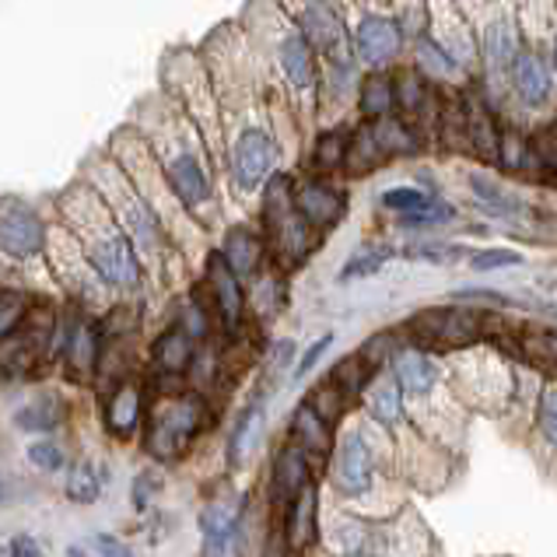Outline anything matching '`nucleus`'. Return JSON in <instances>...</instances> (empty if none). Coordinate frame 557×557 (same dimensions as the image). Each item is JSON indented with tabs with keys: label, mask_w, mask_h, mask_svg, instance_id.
Segmentation results:
<instances>
[{
	"label": "nucleus",
	"mask_w": 557,
	"mask_h": 557,
	"mask_svg": "<svg viewBox=\"0 0 557 557\" xmlns=\"http://www.w3.org/2000/svg\"><path fill=\"white\" fill-rule=\"evenodd\" d=\"M361 109H364V113H369V116L389 113V109H393V82H389V77L375 74V77H369V82H364V91H361Z\"/></svg>",
	"instance_id": "27"
},
{
	"label": "nucleus",
	"mask_w": 557,
	"mask_h": 557,
	"mask_svg": "<svg viewBox=\"0 0 557 557\" xmlns=\"http://www.w3.org/2000/svg\"><path fill=\"white\" fill-rule=\"evenodd\" d=\"M554 404H557L554 386H547L544 396H540V424H544L547 438H554Z\"/></svg>",
	"instance_id": "44"
},
{
	"label": "nucleus",
	"mask_w": 557,
	"mask_h": 557,
	"mask_svg": "<svg viewBox=\"0 0 557 557\" xmlns=\"http://www.w3.org/2000/svg\"><path fill=\"white\" fill-rule=\"evenodd\" d=\"M372 413L382 424H396L404 418V389L396 386V379H382L372 389Z\"/></svg>",
	"instance_id": "24"
},
{
	"label": "nucleus",
	"mask_w": 557,
	"mask_h": 557,
	"mask_svg": "<svg viewBox=\"0 0 557 557\" xmlns=\"http://www.w3.org/2000/svg\"><path fill=\"white\" fill-rule=\"evenodd\" d=\"M99 495H102L99 473H95L88 463H77L74 473H71V481H67V498L71 502H82V505H91Z\"/></svg>",
	"instance_id": "28"
},
{
	"label": "nucleus",
	"mask_w": 557,
	"mask_h": 557,
	"mask_svg": "<svg viewBox=\"0 0 557 557\" xmlns=\"http://www.w3.org/2000/svg\"><path fill=\"white\" fill-rule=\"evenodd\" d=\"M467 137L476 148V154L487 158V162H495L498 158V131H495V120H491V113H487V106L476 102V99L467 102Z\"/></svg>",
	"instance_id": "17"
},
{
	"label": "nucleus",
	"mask_w": 557,
	"mask_h": 557,
	"mask_svg": "<svg viewBox=\"0 0 557 557\" xmlns=\"http://www.w3.org/2000/svg\"><path fill=\"white\" fill-rule=\"evenodd\" d=\"M449 218H453V207L442 203V200H432L428 207H421V211L404 214V225L407 228H421V225H438V221H449Z\"/></svg>",
	"instance_id": "33"
},
{
	"label": "nucleus",
	"mask_w": 557,
	"mask_h": 557,
	"mask_svg": "<svg viewBox=\"0 0 557 557\" xmlns=\"http://www.w3.org/2000/svg\"><path fill=\"white\" fill-rule=\"evenodd\" d=\"M379 162H382V151L372 137V126H364V131H358V137H355V148H351V154H347V165H351L355 172H364V169H375Z\"/></svg>",
	"instance_id": "29"
},
{
	"label": "nucleus",
	"mask_w": 557,
	"mask_h": 557,
	"mask_svg": "<svg viewBox=\"0 0 557 557\" xmlns=\"http://www.w3.org/2000/svg\"><path fill=\"white\" fill-rule=\"evenodd\" d=\"M200 533H203L207 557H225L228 547H232V536H235V516L228 512V508H221V505L203 508Z\"/></svg>",
	"instance_id": "15"
},
{
	"label": "nucleus",
	"mask_w": 557,
	"mask_h": 557,
	"mask_svg": "<svg viewBox=\"0 0 557 557\" xmlns=\"http://www.w3.org/2000/svg\"><path fill=\"white\" fill-rule=\"evenodd\" d=\"M109 428L120 435V438H126L137 428V421H140V393H137V386H120L116 389V396L109 400Z\"/></svg>",
	"instance_id": "22"
},
{
	"label": "nucleus",
	"mask_w": 557,
	"mask_h": 557,
	"mask_svg": "<svg viewBox=\"0 0 557 557\" xmlns=\"http://www.w3.org/2000/svg\"><path fill=\"white\" fill-rule=\"evenodd\" d=\"M28 459L36 463L39 470H60L63 467V453H60V445L53 442H36V445H28Z\"/></svg>",
	"instance_id": "35"
},
{
	"label": "nucleus",
	"mask_w": 557,
	"mask_h": 557,
	"mask_svg": "<svg viewBox=\"0 0 557 557\" xmlns=\"http://www.w3.org/2000/svg\"><path fill=\"white\" fill-rule=\"evenodd\" d=\"M284 522H288V533H292V547H301L306 540L315 533V491L312 484L301 487V495L292 502V508L284 512Z\"/></svg>",
	"instance_id": "23"
},
{
	"label": "nucleus",
	"mask_w": 557,
	"mask_h": 557,
	"mask_svg": "<svg viewBox=\"0 0 557 557\" xmlns=\"http://www.w3.org/2000/svg\"><path fill=\"white\" fill-rule=\"evenodd\" d=\"M203 407L197 396H180V400L162 404L148 424V453L158 459H172L176 453H183L186 442L197 435Z\"/></svg>",
	"instance_id": "2"
},
{
	"label": "nucleus",
	"mask_w": 557,
	"mask_h": 557,
	"mask_svg": "<svg viewBox=\"0 0 557 557\" xmlns=\"http://www.w3.org/2000/svg\"><path fill=\"white\" fill-rule=\"evenodd\" d=\"M225 267L232 270V274H252L260 263V238L257 232L249 228H232L228 238H225Z\"/></svg>",
	"instance_id": "18"
},
{
	"label": "nucleus",
	"mask_w": 557,
	"mask_h": 557,
	"mask_svg": "<svg viewBox=\"0 0 557 557\" xmlns=\"http://www.w3.org/2000/svg\"><path fill=\"white\" fill-rule=\"evenodd\" d=\"M484 57L491 71H505L519 57V32L512 18H498L484 28Z\"/></svg>",
	"instance_id": "12"
},
{
	"label": "nucleus",
	"mask_w": 557,
	"mask_h": 557,
	"mask_svg": "<svg viewBox=\"0 0 557 557\" xmlns=\"http://www.w3.org/2000/svg\"><path fill=\"white\" fill-rule=\"evenodd\" d=\"M358 53L364 63H372V67H379V63L393 60L396 53H400V28H396L393 22L386 18H364L358 25Z\"/></svg>",
	"instance_id": "7"
},
{
	"label": "nucleus",
	"mask_w": 557,
	"mask_h": 557,
	"mask_svg": "<svg viewBox=\"0 0 557 557\" xmlns=\"http://www.w3.org/2000/svg\"><path fill=\"white\" fill-rule=\"evenodd\" d=\"M333 379L341 382V389L344 393H358L361 389V382H364V375H361V361L358 358H344L337 369H333Z\"/></svg>",
	"instance_id": "38"
},
{
	"label": "nucleus",
	"mask_w": 557,
	"mask_h": 557,
	"mask_svg": "<svg viewBox=\"0 0 557 557\" xmlns=\"http://www.w3.org/2000/svg\"><path fill=\"white\" fill-rule=\"evenodd\" d=\"M326 347H330V333H326V337H320V341H315V344L309 347V351H306V358H301V364H298V369H295V375H298V379H301V375H309V369H312L315 361L323 358V351H326Z\"/></svg>",
	"instance_id": "46"
},
{
	"label": "nucleus",
	"mask_w": 557,
	"mask_h": 557,
	"mask_svg": "<svg viewBox=\"0 0 557 557\" xmlns=\"http://www.w3.org/2000/svg\"><path fill=\"white\" fill-rule=\"evenodd\" d=\"M519 260H522L519 252L491 249V252H481V257H473V267H476V270H491V267H508V263H519Z\"/></svg>",
	"instance_id": "41"
},
{
	"label": "nucleus",
	"mask_w": 557,
	"mask_h": 557,
	"mask_svg": "<svg viewBox=\"0 0 557 557\" xmlns=\"http://www.w3.org/2000/svg\"><path fill=\"white\" fill-rule=\"evenodd\" d=\"M189 358H194V341L186 337V330H169L154 344V361L162 372H183Z\"/></svg>",
	"instance_id": "21"
},
{
	"label": "nucleus",
	"mask_w": 557,
	"mask_h": 557,
	"mask_svg": "<svg viewBox=\"0 0 557 557\" xmlns=\"http://www.w3.org/2000/svg\"><path fill=\"white\" fill-rule=\"evenodd\" d=\"M281 67H284V74H288V82L295 88H309L315 82V60H312V50L306 46V39H301V36L284 39Z\"/></svg>",
	"instance_id": "20"
},
{
	"label": "nucleus",
	"mask_w": 557,
	"mask_h": 557,
	"mask_svg": "<svg viewBox=\"0 0 557 557\" xmlns=\"http://www.w3.org/2000/svg\"><path fill=\"white\" fill-rule=\"evenodd\" d=\"M421 63H428L432 71H453L456 67L453 53H445L435 42H424V39H421Z\"/></svg>",
	"instance_id": "40"
},
{
	"label": "nucleus",
	"mask_w": 557,
	"mask_h": 557,
	"mask_svg": "<svg viewBox=\"0 0 557 557\" xmlns=\"http://www.w3.org/2000/svg\"><path fill=\"white\" fill-rule=\"evenodd\" d=\"M301 487H309V463L306 453L298 449H284L277 456V470H274V502L281 512H288L292 502L301 495Z\"/></svg>",
	"instance_id": "11"
},
{
	"label": "nucleus",
	"mask_w": 557,
	"mask_h": 557,
	"mask_svg": "<svg viewBox=\"0 0 557 557\" xmlns=\"http://www.w3.org/2000/svg\"><path fill=\"white\" fill-rule=\"evenodd\" d=\"M60 400L57 396H39L36 404H28L18 410V428H32V432H50V428L60 424Z\"/></svg>",
	"instance_id": "25"
},
{
	"label": "nucleus",
	"mask_w": 557,
	"mask_h": 557,
	"mask_svg": "<svg viewBox=\"0 0 557 557\" xmlns=\"http://www.w3.org/2000/svg\"><path fill=\"white\" fill-rule=\"evenodd\" d=\"M393 379H396V386L400 389H410V393H428L435 386V379H438V369H435V361L432 358H424L418 351H407L396 358L393 364Z\"/></svg>",
	"instance_id": "16"
},
{
	"label": "nucleus",
	"mask_w": 557,
	"mask_h": 557,
	"mask_svg": "<svg viewBox=\"0 0 557 557\" xmlns=\"http://www.w3.org/2000/svg\"><path fill=\"white\" fill-rule=\"evenodd\" d=\"M344 162V134H326L315 148V165L320 169H341Z\"/></svg>",
	"instance_id": "34"
},
{
	"label": "nucleus",
	"mask_w": 557,
	"mask_h": 557,
	"mask_svg": "<svg viewBox=\"0 0 557 557\" xmlns=\"http://www.w3.org/2000/svg\"><path fill=\"white\" fill-rule=\"evenodd\" d=\"M295 211L301 221H309V225H337L341 214H344V197L333 194L330 186L323 183H306L295 194Z\"/></svg>",
	"instance_id": "8"
},
{
	"label": "nucleus",
	"mask_w": 557,
	"mask_h": 557,
	"mask_svg": "<svg viewBox=\"0 0 557 557\" xmlns=\"http://www.w3.org/2000/svg\"><path fill=\"white\" fill-rule=\"evenodd\" d=\"M292 438L301 445V449H315V453H326L330 449V424H326V418L315 407H298V413H295V424H292ZM298 449V453H301Z\"/></svg>",
	"instance_id": "19"
},
{
	"label": "nucleus",
	"mask_w": 557,
	"mask_h": 557,
	"mask_svg": "<svg viewBox=\"0 0 557 557\" xmlns=\"http://www.w3.org/2000/svg\"><path fill=\"white\" fill-rule=\"evenodd\" d=\"M389 260V252L386 249H364V252H358V257L347 263L344 270H341V281H355V277H369V274H375V270Z\"/></svg>",
	"instance_id": "31"
},
{
	"label": "nucleus",
	"mask_w": 557,
	"mask_h": 557,
	"mask_svg": "<svg viewBox=\"0 0 557 557\" xmlns=\"http://www.w3.org/2000/svg\"><path fill=\"white\" fill-rule=\"evenodd\" d=\"M8 557H46V550H42L32 536H25V533H22V536H14V540H11Z\"/></svg>",
	"instance_id": "45"
},
{
	"label": "nucleus",
	"mask_w": 557,
	"mask_h": 557,
	"mask_svg": "<svg viewBox=\"0 0 557 557\" xmlns=\"http://www.w3.org/2000/svg\"><path fill=\"white\" fill-rule=\"evenodd\" d=\"M435 197L432 194H421V189H410V186H400V189H389V194H382V203L393 207V211H404V214H413L428 207Z\"/></svg>",
	"instance_id": "30"
},
{
	"label": "nucleus",
	"mask_w": 557,
	"mask_h": 557,
	"mask_svg": "<svg viewBox=\"0 0 557 557\" xmlns=\"http://www.w3.org/2000/svg\"><path fill=\"white\" fill-rule=\"evenodd\" d=\"M95 544V550H102V557H131V547L123 544V540H116V536H106V533H99L91 540Z\"/></svg>",
	"instance_id": "42"
},
{
	"label": "nucleus",
	"mask_w": 557,
	"mask_h": 557,
	"mask_svg": "<svg viewBox=\"0 0 557 557\" xmlns=\"http://www.w3.org/2000/svg\"><path fill=\"white\" fill-rule=\"evenodd\" d=\"M512 88L522 102H544L550 91V67L540 53H519L512 60Z\"/></svg>",
	"instance_id": "10"
},
{
	"label": "nucleus",
	"mask_w": 557,
	"mask_h": 557,
	"mask_svg": "<svg viewBox=\"0 0 557 557\" xmlns=\"http://www.w3.org/2000/svg\"><path fill=\"white\" fill-rule=\"evenodd\" d=\"M407 257L410 260H438V263H445V260H459V249L456 246H410Z\"/></svg>",
	"instance_id": "39"
},
{
	"label": "nucleus",
	"mask_w": 557,
	"mask_h": 557,
	"mask_svg": "<svg viewBox=\"0 0 557 557\" xmlns=\"http://www.w3.org/2000/svg\"><path fill=\"white\" fill-rule=\"evenodd\" d=\"M372 484V453L364 438L358 432H351L337 449V459H333V487L347 498L364 495Z\"/></svg>",
	"instance_id": "3"
},
{
	"label": "nucleus",
	"mask_w": 557,
	"mask_h": 557,
	"mask_svg": "<svg viewBox=\"0 0 557 557\" xmlns=\"http://www.w3.org/2000/svg\"><path fill=\"white\" fill-rule=\"evenodd\" d=\"M42 243H46V228L32 211L14 203L0 214V249H4L8 257L28 260L42 249Z\"/></svg>",
	"instance_id": "5"
},
{
	"label": "nucleus",
	"mask_w": 557,
	"mask_h": 557,
	"mask_svg": "<svg viewBox=\"0 0 557 557\" xmlns=\"http://www.w3.org/2000/svg\"><path fill=\"white\" fill-rule=\"evenodd\" d=\"M372 137H375V145H379L382 158H386V154H407V151L418 148V145L410 140V134L404 131V123H396V120H382V123H375V126H372Z\"/></svg>",
	"instance_id": "26"
},
{
	"label": "nucleus",
	"mask_w": 557,
	"mask_h": 557,
	"mask_svg": "<svg viewBox=\"0 0 557 557\" xmlns=\"http://www.w3.org/2000/svg\"><path fill=\"white\" fill-rule=\"evenodd\" d=\"M63 351H67L71 372L82 379L95 369V358H99V330L91 323H74L67 341H63Z\"/></svg>",
	"instance_id": "13"
},
{
	"label": "nucleus",
	"mask_w": 557,
	"mask_h": 557,
	"mask_svg": "<svg viewBox=\"0 0 557 557\" xmlns=\"http://www.w3.org/2000/svg\"><path fill=\"white\" fill-rule=\"evenodd\" d=\"M274 158H277V148L267 134L249 131L238 137L235 151H232V172H235L238 186L257 189L270 176V169H274Z\"/></svg>",
	"instance_id": "4"
},
{
	"label": "nucleus",
	"mask_w": 557,
	"mask_h": 557,
	"mask_svg": "<svg viewBox=\"0 0 557 557\" xmlns=\"http://www.w3.org/2000/svg\"><path fill=\"white\" fill-rule=\"evenodd\" d=\"M165 176H169V186L176 189V197L186 207H200L207 197H211V180H207V172L197 165V158H189V154L172 158V162L165 165Z\"/></svg>",
	"instance_id": "9"
},
{
	"label": "nucleus",
	"mask_w": 557,
	"mask_h": 557,
	"mask_svg": "<svg viewBox=\"0 0 557 557\" xmlns=\"http://www.w3.org/2000/svg\"><path fill=\"white\" fill-rule=\"evenodd\" d=\"M306 46L309 50H320L333 60H344L347 57V39H344V25L341 18L333 14V8L326 4H315L306 8Z\"/></svg>",
	"instance_id": "6"
},
{
	"label": "nucleus",
	"mask_w": 557,
	"mask_h": 557,
	"mask_svg": "<svg viewBox=\"0 0 557 557\" xmlns=\"http://www.w3.org/2000/svg\"><path fill=\"white\" fill-rule=\"evenodd\" d=\"M63 211L71 214L74 228L82 232V243H85L91 267L99 270L109 284H116V288H134L140 281L137 257L131 252V243L123 238L120 225L106 214V207L95 197H88L85 207L63 203Z\"/></svg>",
	"instance_id": "1"
},
{
	"label": "nucleus",
	"mask_w": 557,
	"mask_h": 557,
	"mask_svg": "<svg viewBox=\"0 0 557 557\" xmlns=\"http://www.w3.org/2000/svg\"><path fill=\"white\" fill-rule=\"evenodd\" d=\"M154 491H158V476H154V473L137 476V481H134V505H137V508H145V505L151 502Z\"/></svg>",
	"instance_id": "43"
},
{
	"label": "nucleus",
	"mask_w": 557,
	"mask_h": 557,
	"mask_svg": "<svg viewBox=\"0 0 557 557\" xmlns=\"http://www.w3.org/2000/svg\"><path fill=\"white\" fill-rule=\"evenodd\" d=\"M207 281H211L214 288V298H218V309L225 315V323H238V315H243V292H238V281L235 274L225 267L221 257H211V270H207Z\"/></svg>",
	"instance_id": "14"
},
{
	"label": "nucleus",
	"mask_w": 557,
	"mask_h": 557,
	"mask_svg": "<svg viewBox=\"0 0 557 557\" xmlns=\"http://www.w3.org/2000/svg\"><path fill=\"white\" fill-rule=\"evenodd\" d=\"M260 413H263V407L257 404V407H249L243 418H238V428H235V435H232V459H238V453L246 449V438L252 432V424L260 428Z\"/></svg>",
	"instance_id": "37"
},
{
	"label": "nucleus",
	"mask_w": 557,
	"mask_h": 557,
	"mask_svg": "<svg viewBox=\"0 0 557 557\" xmlns=\"http://www.w3.org/2000/svg\"><path fill=\"white\" fill-rule=\"evenodd\" d=\"M424 99V82H418L413 74H407L400 85H393V102H400L404 109H418Z\"/></svg>",
	"instance_id": "36"
},
{
	"label": "nucleus",
	"mask_w": 557,
	"mask_h": 557,
	"mask_svg": "<svg viewBox=\"0 0 557 557\" xmlns=\"http://www.w3.org/2000/svg\"><path fill=\"white\" fill-rule=\"evenodd\" d=\"M25 315V295L18 292H0V337L18 326V320Z\"/></svg>",
	"instance_id": "32"
}]
</instances>
